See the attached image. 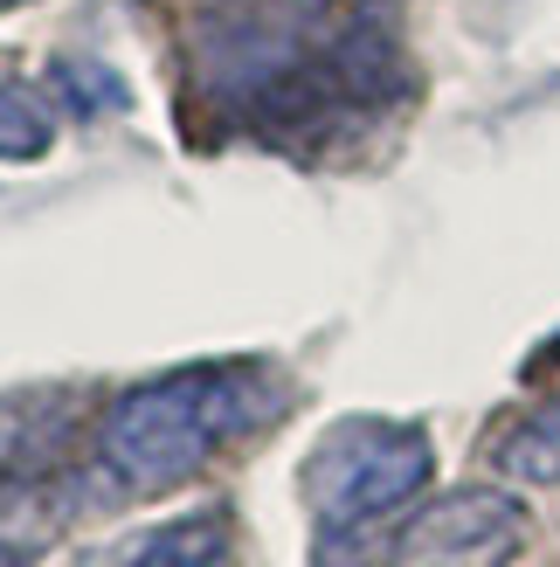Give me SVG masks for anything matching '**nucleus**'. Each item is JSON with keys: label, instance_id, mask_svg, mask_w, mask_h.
<instances>
[{"label": "nucleus", "instance_id": "nucleus-1", "mask_svg": "<svg viewBox=\"0 0 560 567\" xmlns=\"http://www.w3.org/2000/svg\"><path fill=\"white\" fill-rule=\"evenodd\" d=\"M187 70L221 118L263 138H319L408 83L387 28L346 21L332 0H208L187 28Z\"/></svg>", "mask_w": 560, "mask_h": 567}, {"label": "nucleus", "instance_id": "nucleus-2", "mask_svg": "<svg viewBox=\"0 0 560 567\" xmlns=\"http://www.w3.org/2000/svg\"><path fill=\"white\" fill-rule=\"evenodd\" d=\"M284 381L257 360H201L125 388L97 415V471L132 498L180 492L229 443L277 422Z\"/></svg>", "mask_w": 560, "mask_h": 567}, {"label": "nucleus", "instance_id": "nucleus-3", "mask_svg": "<svg viewBox=\"0 0 560 567\" xmlns=\"http://www.w3.org/2000/svg\"><path fill=\"white\" fill-rule=\"evenodd\" d=\"M429 430L395 415H346L304 450L298 492L312 513V567H374L381 526L429 485Z\"/></svg>", "mask_w": 560, "mask_h": 567}, {"label": "nucleus", "instance_id": "nucleus-4", "mask_svg": "<svg viewBox=\"0 0 560 567\" xmlns=\"http://www.w3.org/2000/svg\"><path fill=\"white\" fill-rule=\"evenodd\" d=\"M526 533L533 513L519 492L457 485L408 513V526L387 540V567H512L526 554Z\"/></svg>", "mask_w": 560, "mask_h": 567}, {"label": "nucleus", "instance_id": "nucleus-5", "mask_svg": "<svg viewBox=\"0 0 560 567\" xmlns=\"http://www.w3.org/2000/svg\"><path fill=\"white\" fill-rule=\"evenodd\" d=\"M229 554H236V513L229 505H201L187 519L138 533L125 547V567H229Z\"/></svg>", "mask_w": 560, "mask_h": 567}, {"label": "nucleus", "instance_id": "nucleus-6", "mask_svg": "<svg viewBox=\"0 0 560 567\" xmlns=\"http://www.w3.org/2000/svg\"><path fill=\"white\" fill-rule=\"evenodd\" d=\"M491 464L512 485H560V394H547L540 409H526L506 436H498Z\"/></svg>", "mask_w": 560, "mask_h": 567}, {"label": "nucleus", "instance_id": "nucleus-7", "mask_svg": "<svg viewBox=\"0 0 560 567\" xmlns=\"http://www.w3.org/2000/svg\"><path fill=\"white\" fill-rule=\"evenodd\" d=\"M49 146H55V118L28 91L0 83V159H42Z\"/></svg>", "mask_w": 560, "mask_h": 567}, {"label": "nucleus", "instance_id": "nucleus-8", "mask_svg": "<svg viewBox=\"0 0 560 567\" xmlns=\"http://www.w3.org/2000/svg\"><path fill=\"white\" fill-rule=\"evenodd\" d=\"M35 560V547H21V540H0V567H28Z\"/></svg>", "mask_w": 560, "mask_h": 567}]
</instances>
